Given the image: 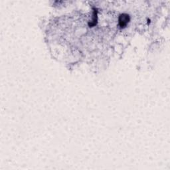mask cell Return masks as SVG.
Listing matches in <instances>:
<instances>
[{
	"instance_id": "1",
	"label": "cell",
	"mask_w": 170,
	"mask_h": 170,
	"mask_svg": "<svg viewBox=\"0 0 170 170\" xmlns=\"http://www.w3.org/2000/svg\"><path fill=\"white\" fill-rule=\"evenodd\" d=\"M130 18L127 14H122L119 17V23L121 27H124L129 21Z\"/></svg>"
}]
</instances>
